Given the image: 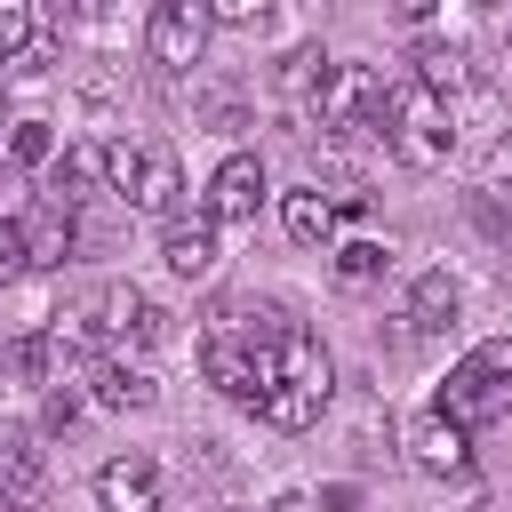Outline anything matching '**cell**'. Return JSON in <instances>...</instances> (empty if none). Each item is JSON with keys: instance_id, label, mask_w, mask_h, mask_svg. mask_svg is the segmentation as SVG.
Listing matches in <instances>:
<instances>
[{"instance_id": "obj_20", "label": "cell", "mask_w": 512, "mask_h": 512, "mask_svg": "<svg viewBox=\"0 0 512 512\" xmlns=\"http://www.w3.org/2000/svg\"><path fill=\"white\" fill-rule=\"evenodd\" d=\"M416 80H424L432 96H456V88L472 80V64H464L456 40H416Z\"/></svg>"}, {"instance_id": "obj_16", "label": "cell", "mask_w": 512, "mask_h": 512, "mask_svg": "<svg viewBox=\"0 0 512 512\" xmlns=\"http://www.w3.org/2000/svg\"><path fill=\"white\" fill-rule=\"evenodd\" d=\"M40 488H48L40 448H32L24 432H8V440H0V504H8V512H16V504H40Z\"/></svg>"}, {"instance_id": "obj_18", "label": "cell", "mask_w": 512, "mask_h": 512, "mask_svg": "<svg viewBox=\"0 0 512 512\" xmlns=\"http://www.w3.org/2000/svg\"><path fill=\"white\" fill-rule=\"evenodd\" d=\"M64 328H40V336H16L8 344V368L24 376V384H64Z\"/></svg>"}, {"instance_id": "obj_14", "label": "cell", "mask_w": 512, "mask_h": 512, "mask_svg": "<svg viewBox=\"0 0 512 512\" xmlns=\"http://www.w3.org/2000/svg\"><path fill=\"white\" fill-rule=\"evenodd\" d=\"M280 224H288V240L328 248V240H336V200H328L320 184H296V192H280Z\"/></svg>"}, {"instance_id": "obj_21", "label": "cell", "mask_w": 512, "mask_h": 512, "mask_svg": "<svg viewBox=\"0 0 512 512\" xmlns=\"http://www.w3.org/2000/svg\"><path fill=\"white\" fill-rule=\"evenodd\" d=\"M336 280H352V288L384 280V240H344L336 248Z\"/></svg>"}, {"instance_id": "obj_1", "label": "cell", "mask_w": 512, "mask_h": 512, "mask_svg": "<svg viewBox=\"0 0 512 512\" xmlns=\"http://www.w3.org/2000/svg\"><path fill=\"white\" fill-rule=\"evenodd\" d=\"M328 384H336V368H328V352H320V336L312 328H280L272 336V368H264V392H256V416L272 424V432H304L320 408H328Z\"/></svg>"}, {"instance_id": "obj_28", "label": "cell", "mask_w": 512, "mask_h": 512, "mask_svg": "<svg viewBox=\"0 0 512 512\" xmlns=\"http://www.w3.org/2000/svg\"><path fill=\"white\" fill-rule=\"evenodd\" d=\"M392 8H400V16H408V24H424V16H432V8H440V0H392Z\"/></svg>"}, {"instance_id": "obj_7", "label": "cell", "mask_w": 512, "mask_h": 512, "mask_svg": "<svg viewBox=\"0 0 512 512\" xmlns=\"http://www.w3.org/2000/svg\"><path fill=\"white\" fill-rule=\"evenodd\" d=\"M408 464H416V472H432V480H464V472H472V424H456V416L424 408V416L408 424Z\"/></svg>"}, {"instance_id": "obj_8", "label": "cell", "mask_w": 512, "mask_h": 512, "mask_svg": "<svg viewBox=\"0 0 512 512\" xmlns=\"http://www.w3.org/2000/svg\"><path fill=\"white\" fill-rule=\"evenodd\" d=\"M264 192H272V184H264V160H256V152H232V160L208 176V216H216V224H256Z\"/></svg>"}, {"instance_id": "obj_29", "label": "cell", "mask_w": 512, "mask_h": 512, "mask_svg": "<svg viewBox=\"0 0 512 512\" xmlns=\"http://www.w3.org/2000/svg\"><path fill=\"white\" fill-rule=\"evenodd\" d=\"M272 512H320L312 496H272Z\"/></svg>"}, {"instance_id": "obj_27", "label": "cell", "mask_w": 512, "mask_h": 512, "mask_svg": "<svg viewBox=\"0 0 512 512\" xmlns=\"http://www.w3.org/2000/svg\"><path fill=\"white\" fill-rule=\"evenodd\" d=\"M64 8H72V16H80V24H96V16H104V8H112V0H64Z\"/></svg>"}, {"instance_id": "obj_12", "label": "cell", "mask_w": 512, "mask_h": 512, "mask_svg": "<svg viewBox=\"0 0 512 512\" xmlns=\"http://www.w3.org/2000/svg\"><path fill=\"white\" fill-rule=\"evenodd\" d=\"M88 192H104V144H64V152H56V168H48V200L80 216V200H88Z\"/></svg>"}, {"instance_id": "obj_26", "label": "cell", "mask_w": 512, "mask_h": 512, "mask_svg": "<svg viewBox=\"0 0 512 512\" xmlns=\"http://www.w3.org/2000/svg\"><path fill=\"white\" fill-rule=\"evenodd\" d=\"M320 512H360V488H344V480H336V488L320 496Z\"/></svg>"}, {"instance_id": "obj_5", "label": "cell", "mask_w": 512, "mask_h": 512, "mask_svg": "<svg viewBox=\"0 0 512 512\" xmlns=\"http://www.w3.org/2000/svg\"><path fill=\"white\" fill-rule=\"evenodd\" d=\"M384 136H392V152H400L408 168H440V160H448V144H456L448 104H440L424 80H408V88H392V96H384Z\"/></svg>"}, {"instance_id": "obj_22", "label": "cell", "mask_w": 512, "mask_h": 512, "mask_svg": "<svg viewBox=\"0 0 512 512\" xmlns=\"http://www.w3.org/2000/svg\"><path fill=\"white\" fill-rule=\"evenodd\" d=\"M320 72H328V56H320V48H296V56H288V72H280V80H288V88H296V96H312V88H320Z\"/></svg>"}, {"instance_id": "obj_31", "label": "cell", "mask_w": 512, "mask_h": 512, "mask_svg": "<svg viewBox=\"0 0 512 512\" xmlns=\"http://www.w3.org/2000/svg\"><path fill=\"white\" fill-rule=\"evenodd\" d=\"M480 8H496V0H480Z\"/></svg>"}, {"instance_id": "obj_11", "label": "cell", "mask_w": 512, "mask_h": 512, "mask_svg": "<svg viewBox=\"0 0 512 512\" xmlns=\"http://www.w3.org/2000/svg\"><path fill=\"white\" fill-rule=\"evenodd\" d=\"M96 512H160V472L152 456H112L96 472Z\"/></svg>"}, {"instance_id": "obj_4", "label": "cell", "mask_w": 512, "mask_h": 512, "mask_svg": "<svg viewBox=\"0 0 512 512\" xmlns=\"http://www.w3.org/2000/svg\"><path fill=\"white\" fill-rule=\"evenodd\" d=\"M384 72H368V64H328L320 72V88H312V120L336 136V144H352L360 128H384Z\"/></svg>"}, {"instance_id": "obj_9", "label": "cell", "mask_w": 512, "mask_h": 512, "mask_svg": "<svg viewBox=\"0 0 512 512\" xmlns=\"http://www.w3.org/2000/svg\"><path fill=\"white\" fill-rule=\"evenodd\" d=\"M160 328H168V312L144 288H104L96 296V320H88V336H104V344H152Z\"/></svg>"}, {"instance_id": "obj_30", "label": "cell", "mask_w": 512, "mask_h": 512, "mask_svg": "<svg viewBox=\"0 0 512 512\" xmlns=\"http://www.w3.org/2000/svg\"><path fill=\"white\" fill-rule=\"evenodd\" d=\"M0 128H8V96H0Z\"/></svg>"}, {"instance_id": "obj_2", "label": "cell", "mask_w": 512, "mask_h": 512, "mask_svg": "<svg viewBox=\"0 0 512 512\" xmlns=\"http://www.w3.org/2000/svg\"><path fill=\"white\" fill-rule=\"evenodd\" d=\"M432 408L456 416V424H488V416H504V408H512V336L472 344V352L448 368V384H440Z\"/></svg>"}, {"instance_id": "obj_6", "label": "cell", "mask_w": 512, "mask_h": 512, "mask_svg": "<svg viewBox=\"0 0 512 512\" xmlns=\"http://www.w3.org/2000/svg\"><path fill=\"white\" fill-rule=\"evenodd\" d=\"M208 32H216L208 0H160L152 24H144V48H152L160 72H192V64L208 56Z\"/></svg>"}, {"instance_id": "obj_19", "label": "cell", "mask_w": 512, "mask_h": 512, "mask_svg": "<svg viewBox=\"0 0 512 512\" xmlns=\"http://www.w3.org/2000/svg\"><path fill=\"white\" fill-rule=\"evenodd\" d=\"M96 400H104V408H152V400H160V384H152L136 360H120V352H112V360H96Z\"/></svg>"}, {"instance_id": "obj_24", "label": "cell", "mask_w": 512, "mask_h": 512, "mask_svg": "<svg viewBox=\"0 0 512 512\" xmlns=\"http://www.w3.org/2000/svg\"><path fill=\"white\" fill-rule=\"evenodd\" d=\"M72 424H80V392L56 384V392H48V432H72Z\"/></svg>"}, {"instance_id": "obj_3", "label": "cell", "mask_w": 512, "mask_h": 512, "mask_svg": "<svg viewBox=\"0 0 512 512\" xmlns=\"http://www.w3.org/2000/svg\"><path fill=\"white\" fill-rule=\"evenodd\" d=\"M104 184H112L136 216H168L176 192H184V168H176L168 144H152V136H120V144H104Z\"/></svg>"}, {"instance_id": "obj_10", "label": "cell", "mask_w": 512, "mask_h": 512, "mask_svg": "<svg viewBox=\"0 0 512 512\" xmlns=\"http://www.w3.org/2000/svg\"><path fill=\"white\" fill-rule=\"evenodd\" d=\"M16 224H24V264H32V272L72 264V248H80V216H72V208L40 200V208H32V216H16Z\"/></svg>"}, {"instance_id": "obj_23", "label": "cell", "mask_w": 512, "mask_h": 512, "mask_svg": "<svg viewBox=\"0 0 512 512\" xmlns=\"http://www.w3.org/2000/svg\"><path fill=\"white\" fill-rule=\"evenodd\" d=\"M16 272H32V264H24V224L0 216V280H16Z\"/></svg>"}, {"instance_id": "obj_25", "label": "cell", "mask_w": 512, "mask_h": 512, "mask_svg": "<svg viewBox=\"0 0 512 512\" xmlns=\"http://www.w3.org/2000/svg\"><path fill=\"white\" fill-rule=\"evenodd\" d=\"M256 8H264V0H208L216 24H256Z\"/></svg>"}, {"instance_id": "obj_17", "label": "cell", "mask_w": 512, "mask_h": 512, "mask_svg": "<svg viewBox=\"0 0 512 512\" xmlns=\"http://www.w3.org/2000/svg\"><path fill=\"white\" fill-rule=\"evenodd\" d=\"M472 208L488 216V224H504V208H512V128L480 152V176H472Z\"/></svg>"}, {"instance_id": "obj_15", "label": "cell", "mask_w": 512, "mask_h": 512, "mask_svg": "<svg viewBox=\"0 0 512 512\" xmlns=\"http://www.w3.org/2000/svg\"><path fill=\"white\" fill-rule=\"evenodd\" d=\"M456 304H464V288H456L448 272H416V288H408V328H416V336H448V328H456Z\"/></svg>"}, {"instance_id": "obj_13", "label": "cell", "mask_w": 512, "mask_h": 512, "mask_svg": "<svg viewBox=\"0 0 512 512\" xmlns=\"http://www.w3.org/2000/svg\"><path fill=\"white\" fill-rule=\"evenodd\" d=\"M160 256H168V272H176V280H208V272H216V256H224V248H216V216H192V224L176 216V224H168V240H160Z\"/></svg>"}]
</instances>
